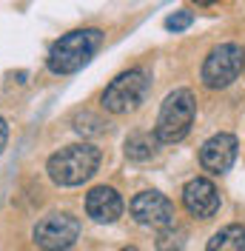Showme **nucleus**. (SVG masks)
Segmentation results:
<instances>
[{
    "label": "nucleus",
    "mask_w": 245,
    "mask_h": 251,
    "mask_svg": "<svg viewBox=\"0 0 245 251\" xmlns=\"http://www.w3.org/2000/svg\"><path fill=\"white\" fill-rule=\"evenodd\" d=\"M157 146H160L157 134L134 131V134H128V140H125V157H128V160H137V163L151 160V157L157 154Z\"/></svg>",
    "instance_id": "12"
},
{
    "label": "nucleus",
    "mask_w": 245,
    "mask_h": 251,
    "mask_svg": "<svg viewBox=\"0 0 245 251\" xmlns=\"http://www.w3.org/2000/svg\"><path fill=\"white\" fill-rule=\"evenodd\" d=\"M80 237V220L72 214H46L34 226V243L43 251H66Z\"/></svg>",
    "instance_id": "6"
},
{
    "label": "nucleus",
    "mask_w": 245,
    "mask_h": 251,
    "mask_svg": "<svg viewBox=\"0 0 245 251\" xmlns=\"http://www.w3.org/2000/svg\"><path fill=\"white\" fill-rule=\"evenodd\" d=\"M100 166V149L92 143H72L49 157L46 172L57 186H83Z\"/></svg>",
    "instance_id": "1"
},
{
    "label": "nucleus",
    "mask_w": 245,
    "mask_h": 251,
    "mask_svg": "<svg viewBox=\"0 0 245 251\" xmlns=\"http://www.w3.org/2000/svg\"><path fill=\"white\" fill-rule=\"evenodd\" d=\"M183 205L188 208V214L197 217V220L214 217L217 208H220L217 186L208 177H194V180H188L185 188H183Z\"/></svg>",
    "instance_id": "8"
},
{
    "label": "nucleus",
    "mask_w": 245,
    "mask_h": 251,
    "mask_svg": "<svg viewBox=\"0 0 245 251\" xmlns=\"http://www.w3.org/2000/svg\"><path fill=\"white\" fill-rule=\"evenodd\" d=\"M122 197L117 194V188L111 186H97L89 191V197H86V211H89V217L94 223H114V220L122 214Z\"/></svg>",
    "instance_id": "10"
},
{
    "label": "nucleus",
    "mask_w": 245,
    "mask_h": 251,
    "mask_svg": "<svg viewBox=\"0 0 245 251\" xmlns=\"http://www.w3.org/2000/svg\"><path fill=\"white\" fill-rule=\"evenodd\" d=\"M103 43V34L100 29H77L63 34L60 40H54L49 49V69L54 75H74L80 72L86 63L94 57V51Z\"/></svg>",
    "instance_id": "2"
},
{
    "label": "nucleus",
    "mask_w": 245,
    "mask_h": 251,
    "mask_svg": "<svg viewBox=\"0 0 245 251\" xmlns=\"http://www.w3.org/2000/svg\"><path fill=\"white\" fill-rule=\"evenodd\" d=\"M191 23H194V15H191V12H185V9H180V12H174V15L166 20V29H169V31H185Z\"/></svg>",
    "instance_id": "14"
},
{
    "label": "nucleus",
    "mask_w": 245,
    "mask_h": 251,
    "mask_svg": "<svg viewBox=\"0 0 245 251\" xmlns=\"http://www.w3.org/2000/svg\"><path fill=\"white\" fill-rule=\"evenodd\" d=\"M234 160H237V137L225 134V131L208 137L199 149V163L211 174H225L234 166Z\"/></svg>",
    "instance_id": "9"
},
{
    "label": "nucleus",
    "mask_w": 245,
    "mask_h": 251,
    "mask_svg": "<svg viewBox=\"0 0 245 251\" xmlns=\"http://www.w3.org/2000/svg\"><path fill=\"white\" fill-rule=\"evenodd\" d=\"M6 140H9V126H6L3 117H0V151L6 149Z\"/></svg>",
    "instance_id": "15"
},
{
    "label": "nucleus",
    "mask_w": 245,
    "mask_h": 251,
    "mask_svg": "<svg viewBox=\"0 0 245 251\" xmlns=\"http://www.w3.org/2000/svg\"><path fill=\"white\" fill-rule=\"evenodd\" d=\"M120 251H137V249H131V246H128V249H120Z\"/></svg>",
    "instance_id": "18"
},
{
    "label": "nucleus",
    "mask_w": 245,
    "mask_h": 251,
    "mask_svg": "<svg viewBox=\"0 0 245 251\" xmlns=\"http://www.w3.org/2000/svg\"><path fill=\"white\" fill-rule=\"evenodd\" d=\"M183 246H185L183 228H177V226L160 228V234H157V251H183Z\"/></svg>",
    "instance_id": "13"
},
{
    "label": "nucleus",
    "mask_w": 245,
    "mask_h": 251,
    "mask_svg": "<svg viewBox=\"0 0 245 251\" xmlns=\"http://www.w3.org/2000/svg\"><path fill=\"white\" fill-rule=\"evenodd\" d=\"M197 6H214V3H220V0H194Z\"/></svg>",
    "instance_id": "16"
},
{
    "label": "nucleus",
    "mask_w": 245,
    "mask_h": 251,
    "mask_svg": "<svg viewBox=\"0 0 245 251\" xmlns=\"http://www.w3.org/2000/svg\"><path fill=\"white\" fill-rule=\"evenodd\" d=\"M240 72H243V49L237 43H220L208 51L199 80L208 89H225L240 77Z\"/></svg>",
    "instance_id": "5"
},
{
    "label": "nucleus",
    "mask_w": 245,
    "mask_h": 251,
    "mask_svg": "<svg viewBox=\"0 0 245 251\" xmlns=\"http://www.w3.org/2000/svg\"><path fill=\"white\" fill-rule=\"evenodd\" d=\"M128 208L140 226H151V228H169V226H174V217H177L174 203L160 191H140Z\"/></svg>",
    "instance_id": "7"
},
{
    "label": "nucleus",
    "mask_w": 245,
    "mask_h": 251,
    "mask_svg": "<svg viewBox=\"0 0 245 251\" xmlns=\"http://www.w3.org/2000/svg\"><path fill=\"white\" fill-rule=\"evenodd\" d=\"M151 80L146 75V69H128L111 80L103 92V109L111 114H128V111L140 109L148 97Z\"/></svg>",
    "instance_id": "4"
},
{
    "label": "nucleus",
    "mask_w": 245,
    "mask_h": 251,
    "mask_svg": "<svg viewBox=\"0 0 245 251\" xmlns=\"http://www.w3.org/2000/svg\"><path fill=\"white\" fill-rule=\"evenodd\" d=\"M194 114H197V100L188 89H177L166 97L157 126H154V134L160 143H180L185 140V134L191 131L194 126Z\"/></svg>",
    "instance_id": "3"
},
{
    "label": "nucleus",
    "mask_w": 245,
    "mask_h": 251,
    "mask_svg": "<svg viewBox=\"0 0 245 251\" xmlns=\"http://www.w3.org/2000/svg\"><path fill=\"white\" fill-rule=\"evenodd\" d=\"M243 72H245V49H243Z\"/></svg>",
    "instance_id": "17"
},
{
    "label": "nucleus",
    "mask_w": 245,
    "mask_h": 251,
    "mask_svg": "<svg viewBox=\"0 0 245 251\" xmlns=\"http://www.w3.org/2000/svg\"><path fill=\"white\" fill-rule=\"evenodd\" d=\"M205 251H245V226L231 223L225 228H220V231L208 240Z\"/></svg>",
    "instance_id": "11"
}]
</instances>
